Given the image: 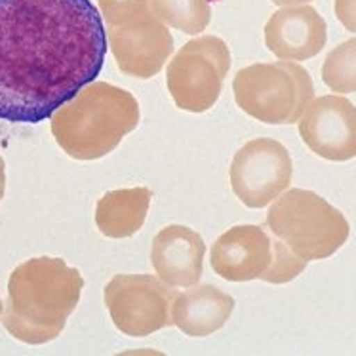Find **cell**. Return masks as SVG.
Wrapping results in <instances>:
<instances>
[{
	"label": "cell",
	"instance_id": "obj_1",
	"mask_svg": "<svg viewBox=\"0 0 356 356\" xmlns=\"http://www.w3.org/2000/svg\"><path fill=\"white\" fill-rule=\"evenodd\" d=\"M105 56L92 0H0V120L44 122L99 76Z\"/></svg>",
	"mask_w": 356,
	"mask_h": 356
},
{
	"label": "cell",
	"instance_id": "obj_2",
	"mask_svg": "<svg viewBox=\"0 0 356 356\" xmlns=\"http://www.w3.org/2000/svg\"><path fill=\"white\" fill-rule=\"evenodd\" d=\"M82 288L80 270L63 259L33 257L10 275L2 324L27 345L54 341L79 305Z\"/></svg>",
	"mask_w": 356,
	"mask_h": 356
},
{
	"label": "cell",
	"instance_id": "obj_3",
	"mask_svg": "<svg viewBox=\"0 0 356 356\" xmlns=\"http://www.w3.org/2000/svg\"><path fill=\"white\" fill-rule=\"evenodd\" d=\"M138 124V99L124 88L95 80L50 117L51 136L76 160H97L113 153Z\"/></svg>",
	"mask_w": 356,
	"mask_h": 356
},
{
	"label": "cell",
	"instance_id": "obj_4",
	"mask_svg": "<svg viewBox=\"0 0 356 356\" xmlns=\"http://www.w3.org/2000/svg\"><path fill=\"white\" fill-rule=\"evenodd\" d=\"M267 211L270 234L307 261L334 255L349 238V223L326 198L305 189H290Z\"/></svg>",
	"mask_w": 356,
	"mask_h": 356
},
{
	"label": "cell",
	"instance_id": "obj_5",
	"mask_svg": "<svg viewBox=\"0 0 356 356\" xmlns=\"http://www.w3.org/2000/svg\"><path fill=\"white\" fill-rule=\"evenodd\" d=\"M236 105L265 124H293L314 99V84L296 61L255 63L240 69L233 80Z\"/></svg>",
	"mask_w": 356,
	"mask_h": 356
},
{
	"label": "cell",
	"instance_id": "obj_6",
	"mask_svg": "<svg viewBox=\"0 0 356 356\" xmlns=\"http://www.w3.org/2000/svg\"><path fill=\"white\" fill-rule=\"evenodd\" d=\"M229 69V46L218 37H198L185 44L170 61L168 92L181 111L206 113L219 99Z\"/></svg>",
	"mask_w": 356,
	"mask_h": 356
},
{
	"label": "cell",
	"instance_id": "obj_7",
	"mask_svg": "<svg viewBox=\"0 0 356 356\" xmlns=\"http://www.w3.org/2000/svg\"><path fill=\"white\" fill-rule=\"evenodd\" d=\"M175 298L174 286L153 275H117L103 290L113 324L130 337H145L172 326Z\"/></svg>",
	"mask_w": 356,
	"mask_h": 356
},
{
	"label": "cell",
	"instance_id": "obj_8",
	"mask_svg": "<svg viewBox=\"0 0 356 356\" xmlns=\"http://www.w3.org/2000/svg\"><path fill=\"white\" fill-rule=\"evenodd\" d=\"M293 164L288 149L270 138L240 147L231 164V187L248 208H265L290 187Z\"/></svg>",
	"mask_w": 356,
	"mask_h": 356
},
{
	"label": "cell",
	"instance_id": "obj_9",
	"mask_svg": "<svg viewBox=\"0 0 356 356\" xmlns=\"http://www.w3.org/2000/svg\"><path fill=\"white\" fill-rule=\"evenodd\" d=\"M107 27L109 48L117 67L128 76L153 79L174 54L172 33L149 8Z\"/></svg>",
	"mask_w": 356,
	"mask_h": 356
},
{
	"label": "cell",
	"instance_id": "obj_10",
	"mask_svg": "<svg viewBox=\"0 0 356 356\" xmlns=\"http://www.w3.org/2000/svg\"><path fill=\"white\" fill-rule=\"evenodd\" d=\"M299 136L314 154L343 162L356 156V107L339 95H322L301 115Z\"/></svg>",
	"mask_w": 356,
	"mask_h": 356
},
{
	"label": "cell",
	"instance_id": "obj_11",
	"mask_svg": "<svg viewBox=\"0 0 356 356\" xmlns=\"http://www.w3.org/2000/svg\"><path fill=\"white\" fill-rule=\"evenodd\" d=\"M210 261L229 282L261 280L273 265V236L261 225H236L216 240Z\"/></svg>",
	"mask_w": 356,
	"mask_h": 356
},
{
	"label": "cell",
	"instance_id": "obj_12",
	"mask_svg": "<svg viewBox=\"0 0 356 356\" xmlns=\"http://www.w3.org/2000/svg\"><path fill=\"white\" fill-rule=\"evenodd\" d=\"M327 42V25L313 6H288L270 15L265 46L284 61H305L318 56Z\"/></svg>",
	"mask_w": 356,
	"mask_h": 356
},
{
	"label": "cell",
	"instance_id": "obj_13",
	"mask_svg": "<svg viewBox=\"0 0 356 356\" xmlns=\"http://www.w3.org/2000/svg\"><path fill=\"white\" fill-rule=\"evenodd\" d=\"M206 244L189 227L168 225L153 238L151 263L162 282L174 288L198 284L204 270Z\"/></svg>",
	"mask_w": 356,
	"mask_h": 356
},
{
	"label": "cell",
	"instance_id": "obj_14",
	"mask_svg": "<svg viewBox=\"0 0 356 356\" xmlns=\"http://www.w3.org/2000/svg\"><path fill=\"white\" fill-rule=\"evenodd\" d=\"M234 311V299L213 284H195L177 293L172 320L189 337H206L225 326Z\"/></svg>",
	"mask_w": 356,
	"mask_h": 356
},
{
	"label": "cell",
	"instance_id": "obj_15",
	"mask_svg": "<svg viewBox=\"0 0 356 356\" xmlns=\"http://www.w3.org/2000/svg\"><path fill=\"white\" fill-rule=\"evenodd\" d=\"M151 191L145 187L105 193L95 206V225L109 238H128L138 233L151 206Z\"/></svg>",
	"mask_w": 356,
	"mask_h": 356
},
{
	"label": "cell",
	"instance_id": "obj_16",
	"mask_svg": "<svg viewBox=\"0 0 356 356\" xmlns=\"http://www.w3.org/2000/svg\"><path fill=\"white\" fill-rule=\"evenodd\" d=\"M149 10L160 22L185 35L202 33L211 19L208 0H149Z\"/></svg>",
	"mask_w": 356,
	"mask_h": 356
},
{
	"label": "cell",
	"instance_id": "obj_17",
	"mask_svg": "<svg viewBox=\"0 0 356 356\" xmlns=\"http://www.w3.org/2000/svg\"><path fill=\"white\" fill-rule=\"evenodd\" d=\"M322 80L332 92L353 94L356 90V40L349 38L327 54L322 65Z\"/></svg>",
	"mask_w": 356,
	"mask_h": 356
},
{
	"label": "cell",
	"instance_id": "obj_18",
	"mask_svg": "<svg viewBox=\"0 0 356 356\" xmlns=\"http://www.w3.org/2000/svg\"><path fill=\"white\" fill-rule=\"evenodd\" d=\"M307 259L299 257L291 252L290 248L284 244L282 240H278L273 234V265L270 269L261 277L263 282L269 284H286L298 278L307 267Z\"/></svg>",
	"mask_w": 356,
	"mask_h": 356
},
{
	"label": "cell",
	"instance_id": "obj_19",
	"mask_svg": "<svg viewBox=\"0 0 356 356\" xmlns=\"http://www.w3.org/2000/svg\"><path fill=\"white\" fill-rule=\"evenodd\" d=\"M147 8H149V0H99V10L107 25H115L134 12Z\"/></svg>",
	"mask_w": 356,
	"mask_h": 356
},
{
	"label": "cell",
	"instance_id": "obj_20",
	"mask_svg": "<svg viewBox=\"0 0 356 356\" xmlns=\"http://www.w3.org/2000/svg\"><path fill=\"white\" fill-rule=\"evenodd\" d=\"M335 14L349 31H355V0H335Z\"/></svg>",
	"mask_w": 356,
	"mask_h": 356
},
{
	"label": "cell",
	"instance_id": "obj_21",
	"mask_svg": "<svg viewBox=\"0 0 356 356\" xmlns=\"http://www.w3.org/2000/svg\"><path fill=\"white\" fill-rule=\"evenodd\" d=\"M4 191H6V168H4V160L0 156V200L4 198Z\"/></svg>",
	"mask_w": 356,
	"mask_h": 356
},
{
	"label": "cell",
	"instance_id": "obj_22",
	"mask_svg": "<svg viewBox=\"0 0 356 356\" xmlns=\"http://www.w3.org/2000/svg\"><path fill=\"white\" fill-rule=\"evenodd\" d=\"M270 2H275L277 6H301V4H307V2H311V0H270Z\"/></svg>",
	"mask_w": 356,
	"mask_h": 356
},
{
	"label": "cell",
	"instance_id": "obj_23",
	"mask_svg": "<svg viewBox=\"0 0 356 356\" xmlns=\"http://www.w3.org/2000/svg\"><path fill=\"white\" fill-rule=\"evenodd\" d=\"M2 309H4V303L0 301V314H2Z\"/></svg>",
	"mask_w": 356,
	"mask_h": 356
},
{
	"label": "cell",
	"instance_id": "obj_24",
	"mask_svg": "<svg viewBox=\"0 0 356 356\" xmlns=\"http://www.w3.org/2000/svg\"><path fill=\"white\" fill-rule=\"evenodd\" d=\"M208 2H218V0H208Z\"/></svg>",
	"mask_w": 356,
	"mask_h": 356
}]
</instances>
